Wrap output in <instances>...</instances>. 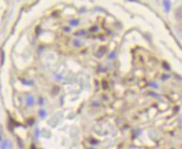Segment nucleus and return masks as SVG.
Masks as SVG:
<instances>
[{
    "label": "nucleus",
    "instance_id": "nucleus-1",
    "mask_svg": "<svg viewBox=\"0 0 182 149\" xmlns=\"http://www.w3.org/2000/svg\"><path fill=\"white\" fill-rule=\"evenodd\" d=\"M178 13H177L178 15H180L181 17H182V8H181V9H179V11H178Z\"/></svg>",
    "mask_w": 182,
    "mask_h": 149
}]
</instances>
